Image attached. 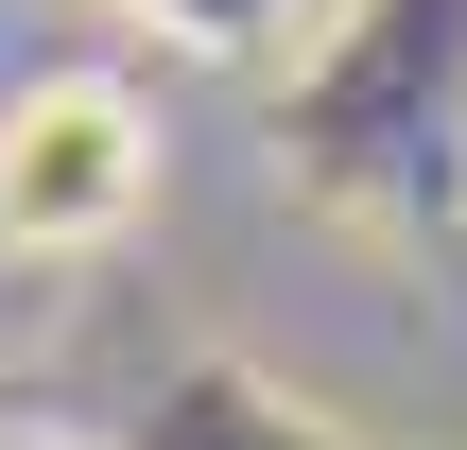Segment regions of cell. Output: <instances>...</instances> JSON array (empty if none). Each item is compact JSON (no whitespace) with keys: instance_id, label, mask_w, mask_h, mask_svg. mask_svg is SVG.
Instances as JSON below:
<instances>
[{"instance_id":"cell-1","label":"cell","mask_w":467,"mask_h":450,"mask_svg":"<svg viewBox=\"0 0 467 450\" xmlns=\"http://www.w3.org/2000/svg\"><path fill=\"white\" fill-rule=\"evenodd\" d=\"M156 208V104L104 69H52L0 104V243L17 260H87Z\"/></svg>"},{"instance_id":"cell-2","label":"cell","mask_w":467,"mask_h":450,"mask_svg":"<svg viewBox=\"0 0 467 450\" xmlns=\"http://www.w3.org/2000/svg\"><path fill=\"white\" fill-rule=\"evenodd\" d=\"M139 17H173V35H208V52H225V35H260V0H139Z\"/></svg>"},{"instance_id":"cell-3","label":"cell","mask_w":467,"mask_h":450,"mask_svg":"<svg viewBox=\"0 0 467 450\" xmlns=\"http://www.w3.org/2000/svg\"><path fill=\"white\" fill-rule=\"evenodd\" d=\"M0 450H69V434H0Z\"/></svg>"}]
</instances>
